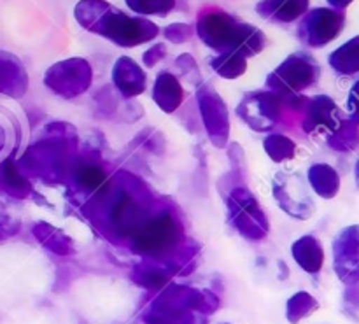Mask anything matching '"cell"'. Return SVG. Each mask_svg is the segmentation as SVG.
I'll use <instances>...</instances> for the list:
<instances>
[{
  "label": "cell",
  "instance_id": "obj_3",
  "mask_svg": "<svg viewBox=\"0 0 359 324\" xmlns=\"http://www.w3.org/2000/svg\"><path fill=\"white\" fill-rule=\"evenodd\" d=\"M27 88V74L14 56L0 53V93L18 97Z\"/></svg>",
  "mask_w": 359,
  "mask_h": 324
},
{
  "label": "cell",
  "instance_id": "obj_7",
  "mask_svg": "<svg viewBox=\"0 0 359 324\" xmlns=\"http://www.w3.org/2000/svg\"><path fill=\"white\" fill-rule=\"evenodd\" d=\"M126 6L139 14H158L165 16L175 6V0H126Z\"/></svg>",
  "mask_w": 359,
  "mask_h": 324
},
{
  "label": "cell",
  "instance_id": "obj_1",
  "mask_svg": "<svg viewBox=\"0 0 359 324\" xmlns=\"http://www.w3.org/2000/svg\"><path fill=\"white\" fill-rule=\"evenodd\" d=\"M90 32L104 35L111 39L118 46L132 48V46L142 44L151 41L158 35V27L151 21L142 18H130L126 14L119 13L118 9H112L111 6L102 13L97 23L91 27Z\"/></svg>",
  "mask_w": 359,
  "mask_h": 324
},
{
  "label": "cell",
  "instance_id": "obj_5",
  "mask_svg": "<svg viewBox=\"0 0 359 324\" xmlns=\"http://www.w3.org/2000/svg\"><path fill=\"white\" fill-rule=\"evenodd\" d=\"M114 81L123 91L133 95L140 93L144 88V74L137 63L130 58H119L114 67Z\"/></svg>",
  "mask_w": 359,
  "mask_h": 324
},
{
  "label": "cell",
  "instance_id": "obj_8",
  "mask_svg": "<svg viewBox=\"0 0 359 324\" xmlns=\"http://www.w3.org/2000/svg\"><path fill=\"white\" fill-rule=\"evenodd\" d=\"M193 30L189 25H184V23H175V25H170V27L165 30V37L168 39V41L172 42H184L188 41L189 37H191Z\"/></svg>",
  "mask_w": 359,
  "mask_h": 324
},
{
  "label": "cell",
  "instance_id": "obj_2",
  "mask_svg": "<svg viewBox=\"0 0 359 324\" xmlns=\"http://www.w3.org/2000/svg\"><path fill=\"white\" fill-rule=\"evenodd\" d=\"M48 84H55V88H62L60 91H65L67 83L74 84L84 91L86 84L90 83V65L84 60H69V62H62L49 69L48 77H46Z\"/></svg>",
  "mask_w": 359,
  "mask_h": 324
},
{
  "label": "cell",
  "instance_id": "obj_4",
  "mask_svg": "<svg viewBox=\"0 0 359 324\" xmlns=\"http://www.w3.org/2000/svg\"><path fill=\"white\" fill-rule=\"evenodd\" d=\"M307 9V0H263L256 11L273 21H293Z\"/></svg>",
  "mask_w": 359,
  "mask_h": 324
},
{
  "label": "cell",
  "instance_id": "obj_9",
  "mask_svg": "<svg viewBox=\"0 0 359 324\" xmlns=\"http://www.w3.org/2000/svg\"><path fill=\"white\" fill-rule=\"evenodd\" d=\"M165 46L163 44H158V46H154V48H151L149 51L146 53V55H144V62H146V65H154V63L158 62V60L161 58V56L165 55Z\"/></svg>",
  "mask_w": 359,
  "mask_h": 324
},
{
  "label": "cell",
  "instance_id": "obj_6",
  "mask_svg": "<svg viewBox=\"0 0 359 324\" xmlns=\"http://www.w3.org/2000/svg\"><path fill=\"white\" fill-rule=\"evenodd\" d=\"M214 69L224 77H238L245 70V56L237 51H228L212 62Z\"/></svg>",
  "mask_w": 359,
  "mask_h": 324
}]
</instances>
